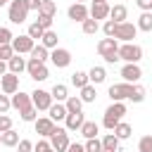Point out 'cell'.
Wrapping results in <instances>:
<instances>
[{
  "mask_svg": "<svg viewBox=\"0 0 152 152\" xmlns=\"http://www.w3.org/2000/svg\"><path fill=\"white\" fill-rule=\"evenodd\" d=\"M124 114H126V102H112V104L104 109L102 126H104L107 131H114V128H116V124L124 119Z\"/></svg>",
  "mask_w": 152,
  "mask_h": 152,
  "instance_id": "1",
  "label": "cell"
},
{
  "mask_svg": "<svg viewBox=\"0 0 152 152\" xmlns=\"http://www.w3.org/2000/svg\"><path fill=\"white\" fill-rule=\"evenodd\" d=\"M97 52L100 57L107 62V64H116L121 57H119V40L116 38H102L97 43Z\"/></svg>",
  "mask_w": 152,
  "mask_h": 152,
  "instance_id": "2",
  "label": "cell"
},
{
  "mask_svg": "<svg viewBox=\"0 0 152 152\" xmlns=\"http://www.w3.org/2000/svg\"><path fill=\"white\" fill-rule=\"evenodd\" d=\"M28 5H26V0H12L10 2V7H7V19L12 21V24H24L26 19H28Z\"/></svg>",
  "mask_w": 152,
  "mask_h": 152,
  "instance_id": "3",
  "label": "cell"
},
{
  "mask_svg": "<svg viewBox=\"0 0 152 152\" xmlns=\"http://www.w3.org/2000/svg\"><path fill=\"white\" fill-rule=\"evenodd\" d=\"M50 145H52L55 152H66L69 145H71V140H69V131L62 128V126H55V131H52V135H50Z\"/></svg>",
  "mask_w": 152,
  "mask_h": 152,
  "instance_id": "4",
  "label": "cell"
},
{
  "mask_svg": "<svg viewBox=\"0 0 152 152\" xmlns=\"http://www.w3.org/2000/svg\"><path fill=\"white\" fill-rule=\"evenodd\" d=\"M133 88H135V83H114V86H109V97H112V102H124V100H131V95H133Z\"/></svg>",
  "mask_w": 152,
  "mask_h": 152,
  "instance_id": "5",
  "label": "cell"
},
{
  "mask_svg": "<svg viewBox=\"0 0 152 152\" xmlns=\"http://www.w3.org/2000/svg\"><path fill=\"white\" fill-rule=\"evenodd\" d=\"M119 57L124 62H135L138 64L142 59V48L135 45V43H124V45H119Z\"/></svg>",
  "mask_w": 152,
  "mask_h": 152,
  "instance_id": "6",
  "label": "cell"
},
{
  "mask_svg": "<svg viewBox=\"0 0 152 152\" xmlns=\"http://www.w3.org/2000/svg\"><path fill=\"white\" fill-rule=\"evenodd\" d=\"M26 71H28V76L38 83V81H45L48 76H50V71H48V66H45V62H40V59H28L26 62Z\"/></svg>",
  "mask_w": 152,
  "mask_h": 152,
  "instance_id": "7",
  "label": "cell"
},
{
  "mask_svg": "<svg viewBox=\"0 0 152 152\" xmlns=\"http://www.w3.org/2000/svg\"><path fill=\"white\" fill-rule=\"evenodd\" d=\"M31 100H33V107L38 112H48L52 107V93L50 90H43V88H36L31 93Z\"/></svg>",
  "mask_w": 152,
  "mask_h": 152,
  "instance_id": "8",
  "label": "cell"
},
{
  "mask_svg": "<svg viewBox=\"0 0 152 152\" xmlns=\"http://www.w3.org/2000/svg\"><path fill=\"white\" fill-rule=\"evenodd\" d=\"M135 36H138V26H135V24H131V21H121V24H116V33H114L116 40H121V43H131Z\"/></svg>",
  "mask_w": 152,
  "mask_h": 152,
  "instance_id": "9",
  "label": "cell"
},
{
  "mask_svg": "<svg viewBox=\"0 0 152 152\" xmlns=\"http://www.w3.org/2000/svg\"><path fill=\"white\" fill-rule=\"evenodd\" d=\"M33 45H36V40H33L28 33H24V36H14V38H12V48H14L17 55H26V52L31 55Z\"/></svg>",
  "mask_w": 152,
  "mask_h": 152,
  "instance_id": "10",
  "label": "cell"
},
{
  "mask_svg": "<svg viewBox=\"0 0 152 152\" xmlns=\"http://www.w3.org/2000/svg\"><path fill=\"white\" fill-rule=\"evenodd\" d=\"M50 62L57 69H66L71 64V52L66 48H55V50H50Z\"/></svg>",
  "mask_w": 152,
  "mask_h": 152,
  "instance_id": "11",
  "label": "cell"
},
{
  "mask_svg": "<svg viewBox=\"0 0 152 152\" xmlns=\"http://www.w3.org/2000/svg\"><path fill=\"white\" fill-rule=\"evenodd\" d=\"M121 78H124L126 83H138V81L142 78V69H140V64H135V62H126V64L121 66Z\"/></svg>",
  "mask_w": 152,
  "mask_h": 152,
  "instance_id": "12",
  "label": "cell"
},
{
  "mask_svg": "<svg viewBox=\"0 0 152 152\" xmlns=\"http://www.w3.org/2000/svg\"><path fill=\"white\" fill-rule=\"evenodd\" d=\"M0 88H2L5 95H14L19 90V74H12V71L2 74L0 76Z\"/></svg>",
  "mask_w": 152,
  "mask_h": 152,
  "instance_id": "13",
  "label": "cell"
},
{
  "mask_svg": "<svg viewBox=\"0 0 152 152\" xmlns=\"http://www.w3.org/2000/svg\"><path fill=\"white\" fill-rule=\"evenodd\" d=\"M66 14H69V19H71V21H78V24H83V21L90 17V10L86 7V2H74V5L66 10Z\"/></svg>",
  "mask_w": 152,
  "mask_h": 152,
  "instance_id": "14",
  "label": "cell"
},
{
  "mask_svg": "<svg viewBox=\"0 0 152 152\" xmlns=\"http://www.w3.org/2000/svg\"><path fill=\"white\" fill-rule=\"evenodd\" d=\"M33 126H36V133L43 135V138H50L52 131H55V121H52L50 116H38V119L33 121Z\"/></svg>",
  "mask_w": 152,
  "mask_h": 152,
  "instance_id": "15",
  "label": "cell"
},
{
  "mask_svg": "<svg viewBox=\"0 0 152 152\" xmlns=\"http://www.w3.org/2000/svg\"><path fill=\"white\" fill-rule=\"evenodd\" d=\"M12 97V107L17 109V112H24L26 107H31L33 104V100H31V93H21V90H17L14 95H10Z\"/></svg>",
  "mask_w": 152,
  "mask_h": 152,
  "instance_id": "16",
  "label": "cell"
},
{
  "mask_svg": "<svg viewBox=\"0 0 152 152\" xmlns=\"http://www.w3.org/2000/svg\"><path fill=\"white\" fill-rule=\"evenodd\" d=\"M83 121H86L83 112H69L66 119H64V128H66V131H81Z\"/></svg>",
  "mask_w": 152,
  "mask_h": 152,
  "instance_id": "17",
  "label": "cell"
},
{
  "mask_svg": "<svg viewBox=\"0 0 152 152\" xmlns=\"http://www.w3.org/2000/svg\"><path fill=\"white\" fill-rule=\"evenodd\" d=\"M109 10H112V7L107 5V0H104V2H93V5H90V17L97 19V21H100V19H107V17H109Z\"/></svg>",
  "mask_w": 152,
  "mask_h": 152,
  "instance_id": "18",
  "label": "cell"
},
{
  "mask_svg": "<svg viewBox=\"0 0 152 152\" xmlns=\"http://www.w3.org/2000/svg\"><path fill=\"white\" fill-rule=\"evenodd\" d=\"M66 114H69V112H66V104H64V102H57V104L52 102V107L48 109V116H50L52 121H64Z\"/></svg>",
  "mask_w": 152,
  "mask_h": 152,
  "instance_id": "19",
  "label": "cell"
},
{
  "mask_svg": "<svg viewBox=\"0 0 152 152\" xmlns=\"http://www.w3.org/2000/svg\"><path fill=\"white\" fill-rule=\"evenodd\" d=\"M7 69H10L12 74H21V71H26V59L14 52V55L10 57V62H7Z\"/></svg>",
  "mask_w": 152,
  "mask_h": 152,
  "instance_id": "20",
  "label": "cell"
},
{
  "mask_svg": "<svg viewBox=\"0 0 152 152\" xmlns=\"http://www.w3.org/2000/svg\"><path fill=\"white\" fill-rule=\"evenodd\" d=\"M109 19H114L116 24L126 21V19H128V10H126V5H114V7L109 10Z\"/></svg>",
  "mask_w": 152,
  "mask_h": 152,
  "instance_id": "21",
  "label": "cell"
},
{
  "mask_svg": "<svg viewBox=\"0 0 152 152\" xmlns=\"http://www.w3.org/2000/svg\"><path fill=\"white\" fill-rule=\"evenodd\" d=\"M40 43L48 48V50H55V48H59L57 43H59V38H57V31H52V28H48L45 33H43V38H40Z\"/></svg>",
  "mask_w": 152,
  "mask_h": 152,
  "instance_id": "22",
  "label": "cell"
},
{
  "mask_svg": "<svg viewBox=\"0 0 152 152\" xmlns=\"http://www.w3.org/2000/svg\"><path fill=\"white\" fill-rule=\"evenodd\" d=\"M86 140L88 138H97V133H100V126L95 124V121H83V126H81V131H78Z\"/></svg>",
  "mask_w": 152,
  "mask_h": 152,
  "instance_id": "23",
  "label": "cell"
},
{
  "mask_svg": "<svg viewBox=\"0 0 152 152\" xmlns=\"http://www.w3.org/2000/svg\"><path fill=\"white\" fill-rule=\"evenodd\" d=\"M88 78H90V83H93V86H97V83H104V78H107V71H104V66H93V69L88 71Z\"/></svg>",
  "mask_w": 152,
  "mask_h": 152,
  "instance_id": "24",
  "label": "cell"
},
{
  "mask_svg": "<svg viewBox=\"0 0 152 152\" xmlns=\"http://www.w3.org/2000/svg\"><path fill=\"white\" fill-rule=\"evenodd\" d=\"M100 140H102V150H114V152H119V142H121V140L114 135V131L107 133V135H102Z\"/></svg>",
  "mask_w": 152,
  "mask_h": 152,
  "instance_id": "25",
  "label": "cell"
},
{
  "mask_svg": "<svg viewBox=\"0 0 152 152\" xmlns=\"http://www.w3.org/2000/svg\"><path fill=\"white\" fill-rule=\"evenodd\" d=\"M50 93H52V100H57V102H66V97H69V90L64 83H55Z\"/></svg>",
  "mask_w": 152,
  "mask_h": 152,
  "instance_id": "26",
  "label": "cell"
},
{
  "mask_svg": "<svg viewBox=\"0 0 152 152\" xmlns=\"http://www.w3.org/2000/svg\"><path fill=\"white\" fill-rule=\"evenodd\" d=\"M131 133H133V126H131V124H126V121H119V124H116V128H114V135H116L119 140L131 138Z\"/></svg>",
  "mask_w": 152,
  "mask_h": 152,
  "instance_id": "27",
  "label": "cell"
},
{
  "mask_svg": "<svg viewBox=\"0 0 152 152\" xmlns=\"http://www.w3.org/2000/svg\"><path fill=\"white\" fill-rule=\"evenodd\" d=\"M138 31H145V33H150L152 31V12H142L140 17H138Z\"/></svg>",
  "mask_w": 152,
  "mask_h": 152,
  "instance_id": "28",
  "label": "cell"
},
{
  "mask_svg": "<svg viewBox=\"0 0 152 152\" xmlns=\"http://www.w3.org/2000/svg\"><path fill=\"white\" fill-rule=\"evenodd\" d=\"M81 28H83V33H86V36H95V33L100 31V21H97V19H93V17H88V19L81 24Z\"/></svg>",
  "mask_w": 152,
  "mask_h": 152,
  "instance_id": "29",
  "label": "cell"
},
{
  "mask_svg": "<svg viewBox=\"0 0 152 152\" xmlns=\"http://www.w3.org/2000/svg\"><path fill=\"white\" fill-rule=\"evenodd\" d=\"M2 145H5V147H17V145H19V133H17L14 128L5 131V133H2Z\"/></svg>",
  "mask_w": 152,
  "mask_h": 152,
  "instance_id": "30",
  "label": "cell"
},
{
  "mask_svg": "<svg viewBox=\"0 0 152 152\" xmlns=\"http://www.w3.org/2000/svg\"><path fill=\"white\" fill-rule=\"evenodd\" d=\"M71 83L81 90V88H86V86L90 83V78H88V74H86V71H74V74H71Z\"/></svg>",
  "mask_w": 152,
  "mask_h": 152,
  "instance_id": "31",
  "label": "cell"
},
{
  "mask_svg": "<svg viewBox=\"0 0 152 152\" xmlns=\"http://www.w3.org/2000/svg\"><path fill=\"white\" fill-rule=\"evenodd\" d=\"M78 97L83 100V104H86V102H95V97H97L95 86H93V83H88L86 88H81V95H78Z\"/></svg>",
  "mask_w": 152,
  "mask_h": 152,
  "instance_id": "32",
  "label": "cell"
},
{
  "mask_svg": "<svg viewBox=\"0 0 152 152\" xmlns=\"http://www.w3.org/2000/svg\"><path fill=\"white\" fill-rule=\"evenodd\" d=\"M64 104H66V112H83V100L78 95H69Z\"/></svg>",
  "mask_w": 152,
  "mask_h": 152,
  "instance_id": "33",
  "label": "cell"
},
{
  "mask_svg": "<svg viewBox=\"0 0 152 152\" xmlns=\"http://www.w3.org/2000/svg\"><path fill=\"white\" fill-rule=\"evenodd\" d=\"M31 57H33V59H40V62H45V59L50 57V50H48L43 43H38V45H33V50H31Z\"/></svg>",
  "mask_w": 152,
  "mask_h": 152,
  "instance_id": "34",
  "label": "cell"
},
{
  "mask_svg": "<svg viewBox=\"0 0 152 152\" xmlns=\"http://www.w3.org/2000/svg\"><path fill=\"white\" fill-rule=\"evenodd\" d=\"M38 14H45V17H55V14H57V5H55L52 0H43V2H40V10H38Z\"/></svg>",
  "mask_w": 152,
  "mask_h": 152,
  "instance_id": "35",
  "label": "cell"
},
{
  "mask_svg": "<svg viewBox=\"0 0 152 152\" xmlns=\"http://www.w3.org/2000/svg\"><path fill=\"white\" fill-rule=\"evenodd\" d=\"M26 33H28L33 40H40V38H43V33H45V28H43L38 21H33V24H28V31H26Z\"/></svg>",
  "mask_w": 152,
  "mask_h": 152,
  "instance_id": "36",
  "label": "cell"
},
{
  "mask_svg": "<svg viewBox=\"0 0 152 152\" xmlns=\"http://www.w3.org/2000/svg\"><path fill=\"white\" fill-rule=\"evenodd\" d=\"M86 152H102V140L100 138H88L86 140Z\"/></svg>",
  "mask_w": 152,
  "mask_h": 152,
  "instance_id": "37",
  "label": "cell"
},
{
  "mask_svg": "<svg viewBox=\"0 0 152 152\" xmlns=\"http://www.w3.org/2000/svg\"><path fill=\"white\" fill-rule=\"evenodd\" d=\"M19 114H21V121H36V119H38V109H36L33 104H31V107H26V109H24V112H19Z\"/></svg>",
  "mask_w": 152,
  "mask_h": 152,
  "instance_id": "38",
  "label": "cell"
},
{
  "mask_svg": "<svg viewBox=\"0 0 152 152\" xmlns=\"http://www.w3.org/2000/svg\"><path fill=\"white\" fill-rule=\"evenodd\" d=\"M102 31H104L107 38H114V33H116V21H114V19H107V21L102 24Z\"/></svg>",
  "mask_w": 152,
  "mask_h": 152,
  "instance_id": "39",
  "label": "cell"
},
{
  "mask_svg": "<svg viewBox=\"0 0 152 152\" xmlns=\"http://www.w3.org/2000/svg\"><path fill=\"white\" fill-rule=\"evenodd\" d=\"M138 152H152V135H142V138H140Z\"/></svg>",
  "mask_w": 152,
  "mask_h": 152,
  "instance_id": "40",
  "label": "cell"
},
{
  "mask_svg": "<svg viewBox=\"0 0 152 152\" xmlns=\"http://www.w3.org/2000/svg\"><path fill=\"white\" fill-rule=\"evenodd\" d=\"M10 107H12V97L5 95V93H0V114H7Z\"/></svg>",
  "mask_w": 152,
  "mask_h": 152,
  "instance_id": "41",
  "label": "cell"
},
{
  "mask_svg": "<svg viewBox=\"0 0 152 152\" xmlns=\"http://www.w3.org/2000/svg\"><path fill=\"white\" fill-rule=\"evenodd\" d=\"M12 38H14V36H12V31H10L7 26H0V45H10V43H12Z\"/></svg>",
  "mask_w": 152,
  "mask_h": 152,
  "instance_id": "42",
  "label": "cell"
},
{
  "mask_svg": "<svg viewBox=\"0 0 152 152\" xmlns=\"http://www.w3.org/2000/svg\"><path fill=\"white\" fill-rule=\"evenodd\" d=\"M142 100H145V88L135 83V88H133V95H131V102H142Z\"/></svg>",
  "mask_w": 152,
  "mask_h": 152,
  "instance_id": "43",
  "label": "cell"
},
{
  "mask_svg": "<svg viewBox=\"0 0 152 152\" xmlns=\"http://www.w3.org/2000/svg\"><path fill=\"white\" fill-rule=\"evenodd\" d=\"M33 152H55V150H52L50 140H38V142L33 145Z\"/></svg>",
  "mask_w": 152,
  "mask_h": 152,
  "instance_id": "44",
  "label": "cell"
},
{
  "mask_svg": "<svg viewBox=\"0 0 152 152\" xmlns=\"http://www.w3.org/2000/svg\"><path fill=\"white\" fill-rule=\"evenodd\" d=\"M14 55V48H12V43L10 45H0V59L2 62H10V57Z\"/></svg>",
  "mask_w": 152,
  "mask_h": 152,
  "instance_id": "45",
  "label": "cell"
},
{
  "mask_svg": "<svg viewBox=\"0 0 152 152\" xmlns=\"http://www.w3.org/2000/svg\"><path fill=\"white\" fill-rule=\"evenodd\" d=\"M52 19H55V17H45V14H38V19H36V21H38V24H40V26L48 31V28H52Z\"/></svg>",
  "mask_w": 152,
  "mask_h": 152,
  "instance_id": "46",
  "label": "cell"
},
{
  "mask_svg": "<svg viewBox=\"0 0 152 152\" xmlns=\"http://www.w3.org/2000/svg\"><path fill=\"white\" fill-rule=\"evenodd\" d=\"M12 128V119L7 116V114H0V133H5V131H10Z\"/></svg>",
  "mask_w": 152,
  "mask_h": 152,
  "instance_id": "47",
  "label": "cell"
},
{
  "mask_svg": "<svg viewBox=\"0 0 152 152\" xmlns=\"http://www.w3.org/2000/svg\"><path fill=\"white\" fill-rule=\"evenodd\" d=\"M17 150H19V152H33V142L21 138V140H19V145H17Z\"/></svg>",
  "mask_w": 152,
  "mask_h": 152,
  "instance_id": "48",
  "label": "cell"
},
{
  "mask_svg": "<svg viewBox=\"0 0 152 152\" xmlns=\"http://www.w3.org/2000/svg\"><path fill=\"white\" fill-rule=\"evenodd\" d=\"M135 5H138L142 12H152V0H135Z\"/></svg>",
  "mask_w": 152,
  "mask_h": 152,
  "instance_id": "49",
  "label": "cell"
},
{
  "mask_svg": "<svg viewBox=\"0 0 152 152\" xmlns=\"http://www.w3.org/2000/svg\"><path fill=\"white\" fill-rule=\"evenodd\" d=\"M66 152H86V145H81V142H71Z\"/></svg>",
  "mask_w": 152,
  "mask_h": 152,
  "instance_id": "50",
  "label": "cell"
},
{
  "mask_svg": "<svg viewBox=\"0 0 152 152\" xmlns=\"http://www.w3.org/2000/svg\"><path fill=\"white\" fill-rule=\"evenodd\" d=\"M40 2H43V0H26V5H28V10H36V12L40 10Z\"/></svg>",
  "mask_w": 152,
  "mask_h": 152,
  "instance_id": "51",
  "label": "cell"
},
{
  "mask_svg": "<svg viewBox=\"0 0 152 152\" xmlns=\"http://www.w3.org/2000/svg\"><path fill=\"white\" fill-rule=\"evenodd\" d=\"M7 71H10V69H7V62H2V59H0V76H2V74H7Z\"/></svg>",
  "mask_w": 152,
  "mask_h": 152,
  "instance_id": "52",
  "label": "cell"
},
{
  "mask_svg": "<svg viewBox=\"0 0 152 152\" xmlns=\"http://www.w3.org/2000/svg\"><path fill=\"white\" fill-rule=\"evenodd\" d=\"M10 2H12V0H0V7H2V5H10Z\"/></svg>",
  "mask_w": 152,
  "mask_h": 152,
  "instance_id": "53",
  "label": "cell"
},
{
  "mask_svg": "<svg viewBox=\"0 0 152 152\" xmlns=\"http://www.w3.org/2000/svg\"><path fill=\"white\" fill-rule=\"evenodd\" d=\"M102 152H114V150H102Z\"/></svg>",
  "mask_w": 152,
  "mask_h": 152,
  "instance_id": "54",
  "label": "cell"
},
{
  "mask_svg": "<svg viewBox=\"0 0 152 152\" xmlns=\"http://www.w3.org/2000/svg\"><path fill=\"white\" fill-rule=\"evenodd\" d=\"M0 145H2V133H0Z\"/></svg>",
  "mask_w": 152,
  "mask_h": 152,
  "instance_id": "55",
  "label": "cell"
},
{
  "mask_svg": "<svg viewBox=\"0 0 152 152\" xmlns=\"http://www.w3.org/2000/svg\"><path fill=\"white\" fill-rule=\"evenodd\" d=\"M93 2H104V0H93Z\"/></svg>",
  "mask_w": 152,
  "mask_h": 152,
  "instance_id": "56",
  "label": "cell"
},
{
  "mask_svg": "<svg viewBox=\"0 0 152 152\" xmlns=\"http://www.w3.org/2000/svg\"><path fill=\"white\" fill-rule=\"evenodd\" d=\"M76 2H86V0H76Z\"/></svg>",
  "mask_w": 152,
  "mask_h": 152,
  "instance_id": "57",
  "label": "cell"
},
{
  "mask_svg": "<svg viewBox=\"0 0 152 152\" xmlns=\"http://www.w3.org/2000/svg\"><path fill=\"white\" fill-rule=\"evenodd\" d=\"M0 93H2V88H0Z\"/></svg>",
  "mask_w": 152,
  "mask_h": 152,
  "instance_id": "58",
  "label": "cell"
}]
</instances>
